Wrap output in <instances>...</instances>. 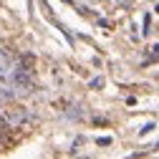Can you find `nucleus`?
Returning <instances> with one entry per match:
<instances>
[{
	"label": "nucleus",
	"instance_id": "nucleus-3",
	"mask_svg": "<svg viewBox=\"0 0 159 159\" xmlns=\"http://www.w3.org/2000/svg\"><path fill=\"white\" fill-rule=\"evenodd\" d=\"M152 53H154V58H159V43H154V46H152Z\"/></svg>",
	"mask_w": 159,
	"mask_h": 159
},
{
	"label": "nucleus",
	"instance_id": "nucleus-1",
	"mask_svg": "<svg viewBox=\"0 0 159 159\" xmlns=\"http://www.w3.org/2000/svg\"><path fill=\"white\" fill-rule=\"evenodd\" d=\"M96 144H98V147H109V144H111V139H109V136H101Z\"/></svg>",
	"mask_w": 159,
	"mask_h": 159
},
{
	"label": "nucleus",
	"instance_id": "nucleus-2",
	"mask_svg": "<svg viewBox=\"0 0 159 159\" xmlns=\"http://www.w3.org/2000/svg\"><path fill=\"white\" fill-rule=\"evenodd\" d=\"M101 86H104L101 78H93V81H91V89H101Z\"/></svg>",
	"mask_w": 159,
	"mask_h": 159
}]
</instances>
